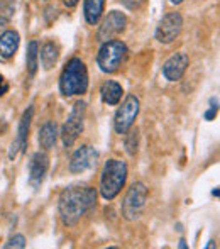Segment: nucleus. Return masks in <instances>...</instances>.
<instances>
[{"label":"nucleus","mask_w":220,"mask_h":249,"mask_svg":"<svg viewBox=\"0 0 220 249\" xmlns=\"http://www.w3.org/2000/svg\"><path fill=\"white\" fill-rule=\"evenodd\" d=\"M58 141V127L54 122H46L39 129V144L44 151H50L56 146Z\"/></svg>","instance_id":"17"},{"label":"nucleus","mask_w":220,"mask_h":249,"mask_svg":"<svg viewBox=\"0 0 220 249\" xmlns=\"http://www.w3.org/2000/svg\"><path fill=\"white\" fill-rule=\"evenodd\" d=\"M33 114H34V108L29 107L22 114V117H20L19 129H17V138H16V141L10 144V151H9L10 160H14L19 151H26L27 139H29V129H31V121H33Z\"/></svg>","instance_id":"11"},{"label":"nucleus","mask_w":220,"mask_h":249,"mask_svg":"<svg viewBox=\"0 0 220 249\" xmlns=\"http://www.w3.org/2000/svg\"><path fill=\"white\" fill-rule=\"evenodd\" d=\"M120 2L124 3L127 9L134 10V9H137V7L141 5V2H144V0H120Z\"/></svg>","instance_id":"24"},{"label":"nucleus","mask_w":220,"mask_h":249,"mask_svg":"<svg viewBox=\"0 0 220 249\" xmlns=\"http://www.w3.org/2000/svg\"><path fill=\"white\" fill-rule=\"evenodd\" d=\"M50 168V158L46 153H36L29 161V185L34 188H37L43 183L44 177L48 173Z\"/></svg>","instance_id":"13"},{"label":"nucleus","mask_w":220,"mask_h":249,"mask_svg":"<svg viewBox=\"0 0 220 249\" xmlns=\"http://www.w3.org/2000/svg\"><path fill=\"white\" fill-rule=\"evenodd\" d=\"M85 110H86V104L83 100L76 102L73 105V110L69 114V117L66 119L65 125L61 129V139H63V144L66 148L73 146L76 142V139L80 138L83 131V121H85Z\"/></svg>","instance_id":"6"},{"label":"nucleus","mask_w":220,"mask_h":249,"mask_svg":"<svg viewBox=\"0 0 220 249\" xmlns=\"http://www.w3.org/2000/svg\"><path fill=\"white\" fill-rule=\"evenodd\" d=\"M125 134H127V138H125V151H127L131 156H134V154L137 153V144H139L137 129H135V131H131V129H129Z\"/></svg>","instance_id":"21"},{"label":"nucleus","mask_w":220,"mask_h":249,"mask_svg":"<svg viewBox=\"0 0 220 249\" xmlns=\"http://www.w3.org/2000/svg\"><path fill=\"white\" fill-rule=\"evenodd\" d=\"M7 92H9V83H7L5 78L0 75V97H3Z\"/></svg>","instance_id":"25"},{"label":"nucleus","mask_w":220,"mask_h":249,"mask_svg":"<svg viewBox=\"0 0 220 249\" xmlns=\"http://www.w3.org/2000/svg\"><path fill=\"white\" fill-rule=\"evenodd\" d=\"M180 248H181V249H186V248H188V246H186V243H185V239H181V241H180Z\"/></svg>","instance_id":"28"},{"label":"nucleus","mask_w":220,"mask_h":249,"mask_svg":"<svg viewBox=\"0 0 220 249\" xmlns=\"http://www.w3.org/2000/svg\"><path fill=\"white\" fill-rule=\"evenodd\" d=\"M212 195H214V197H219L220 198V188H215V190H212Z\"/></svg>","instance_id":"27"},{"label":"nucleus","mask_w":220,"mask_h":249,"mask_svg":"<svg viewBox=\"0 0 220 249\" xmlns=\"http://www.w3.org/2000/svg\"><path fill=\"white\" fill-rule=\"evenodd\" d=\"M3 248L5 249H24L26 248V237L20 236V234H17V236L10 237L9 243L3 244Z\"/></svg>","instance_id":"22"},{"label":"nucleus","mask_w":220,"mask_h":249,"mask_svg":"<svg viewBox=\"0 0 220 249\" xmlns=\"http://www.w3.org/2000/svg\"><path fill=\"white\" fill-rule=\"evenodd\" d=\"M122 93H124L122 87L114 80H107L100 89V97L107 105H117L122 99Z\"/></svg>","instance_id":"16"},{"label":"nucleus","mask_w":220,"mask_h":249,"mask_svg":"<svg viewBox=\"0 0 220 249\" xmlns=\"http://www.w3.org/2000/svg\"><path fill=\"white\" fill-rule=\"evenodd\" d=\"M188 65H190V58L186 53H176L163 65V75L168 82H178L185 75Z\"/></svg>","instance_id":"12"},{"label":"nucleus","mask_w":220,"mask_h":249,"mask_svg":"<svg viewBox=\"0 0 220 249\" xmlns=\"http://www.w3.org/2000/svg\"><path fill=\"white\" fill-rule=\"evenodd\" d=\"M127 180V164L120 160H109L100 177V194L105 200H114Z\"/></svg>","instance_id":"3"},{"label":"nucleus","mask_w":220,"mask_h":249,"mask_svg":"<svg viewBox=\"0 0 220 249\" xmlns=\"http://www.w3.org/2000/svg\"><path fill=\"white\" fill-rule=\"evenodd\" d=\"M78 2H80V0H63V3H65L68 9H73V7H76V5H78Z\"/></svg>","instance_id":"26"},{"label":"nucleus","mask_w":220,"mask_h":249,"mask_svg":"<svg viewBox=\"0 0 220 249\" xmlns=\"http://www.w3.org/2000/svg\"><path fill=\"white\" fill-rule=\"evenodd\" d=\"M171 3H174V5H178V3H181V2H185V0H169Z\"/></svg>","instance_id":"29"},{"label":"nucleus","mask_w":220,"mask_h":249,"mask_svg":"<svg viewBox=\"0 0 220 249\" xmlns=\"http://www.w3.org/2000/svg\"><path fill=\"white\" fill-rule=\"evenodd\" d=\"M19 44H20V37L17 31H5V33L0 34V56L5 59L12 58L14 54L19 50Z\"/></svg>","instance_id":"14"},{"label":"nucleus","mask_w":220,"mask_h":249,"mask_svg":"<svg viewBox=\"0 0 220 249\" xmlns=\"http://www.w3.org/2000/svg\"><path fill=\"white\" fill-rule=\"evenodd\" d=\"M97 160H99V153L92 146H82L73 153L71 161H69V171L71 173H83V171L95 166Z\"/></svg>","instance_id":"10"},{"label":"nucleus","mask_w":220,"mask_h":249,"mask_svg":"<svg viewBox=\"0 0 220 249\" xmlns=\"http://www.w3.org/2000/svg\"><path fill=\"white\" fill-rule=\"evenodd\" d=\"M217 114H219V102L215 99H212L210 100V108L205 112V121H214Z\"/></svg>","instance_id":"23"},{"label":"nucleus","mask_w":220,"mask_h":249,"mask_svg":"<svg viewBox=\"0 0 220 249\" xmlns=\"http://www.w3.org/2000/svg\"><path fill=\"white\" fill-rule=\"evenodd\" d=\"M139 108H141V102L135 95H127L118 110L115 112L114 117V129L117 134H125L129 129H132L135 117L139 115Z\"/></svg>","instance_id":"7"},{"label":"nucleus","mask_w":220,"mask_h":249,"mask_svg":"<svg viewBox=\"0 0 220 249\" xmlns=\"http://www.w3.org/2000/svg\"><path fill=\"white\" fill-rule=\"evenodd\" d=\"M127 26V17L125 14L118 12V10H112L109 12V16H105V19L102 20L99 29V39L100 41H110L114 39L115 36L122 33Z\"/></svg>","instance_id":"9"},{"label":"nucleus","mask_w":220,"mask_h":249,"mask_svg":"<svg viewBox=\"0 0 220 249\" xmlns=\"http://www.w3.org/2000/svg\"><path fill=\"white\" fill-rule=\"evenodd\" d=\"M148 188L144 183L137 181L127 190L124 200H122V217L125 220H135L142 215L146 209V202H148Z\"/></svg>","instance_id":"5"},{"label":"nucleus","mask_w":220,"mask_h":249,"mask_svg":"<svg viewBox=\"0 0 220 249\" xmlns=\"http://www.w3.org/2000/svg\"><path fill=\"white\" fill-rule=\"evenodd\" d=\"M97 203V190L92 187H68L61 192L58 202L63 224L73 227Z\"/></svg>","instance_id":"1"},{"label":"nucleus","mask_w":220,"mask_h":249,"mask_svg":"<svg viewBox=\"0 0 220 249\" xmlns=\"http://www.w3.org/2000/svg\"><path fill=\"white\" fill-rule=\"evenodd\" d=\"M37 58H39V44H37V41H31L29 46H27V54H26L27 73H29L31 76H34L37 71V66H39Z\"/></svg>","instance_id":"19"},{"label":"nucleus","mask_w":220,"mask_h":249,"mask_svg":"<svg viewBox=\"0 0 220 249\" xmlns=\"http://www.w3.org/2000/svg\"><path fill=\"white\" fill-rule=\"evenodd\" d=\"M183 29V17L178 12H169L159 20L156 27V39L163 44H171Z\"/></svg>","instance_id":"8"},{"label":"nucleus","mask_w":220,"mask_h":249,"mask_svg":"<svg viewBox=\"0 0 220 249\" xmlns=\"http://www.w3.org/2000/svg\"><path fill=\"white\" fill-rule=\"evenodd\" d=\"M103 9H105V0H85V3H83L85 20L90 26H95L102 19Z\"/></svg>","instance_id":"15"},{"label":"nucleus","mask_w":220,"mask_h":249,"mask_svg":"<svg viewBox=\"0 0 220 249\" xmlns=\"http://www.w3.org/2000/svg\"><path fill=\"white\" fill-rule=\"evenodd\" d=\"M207 248H208V249L215 248V243H214V241H210V243H208V244H207Z\"/></svg>","instance_id":"30"},{"label":"nucleus","mask_w":220,"mask_h":249,"mask_svg":"<svg viewBox=\"0 0 220 249\" xmlns=\"http://www.w3.org/2000/svg\"><path fill=\"white\" fill-rule=\"evenodd\" d=\"M129 50L122 41L110 39L102 44L97 56V65L103 73H115L125 63Z\"/></svg>","instance_id":"4"},{"label":"nucleus","mask_w":220,"mask_h":249,"mask_svg":"<svg viewBox=\"0 0 220 249\" xmlns=\"http://www.w3.org/2000/svg\"><path fill=\"white\" fill-rule=\"evenodd\" d=\"M88 89V71L80 58H71L59 76V90L65 97L82 95Z\"/></svg>","instance_id":"2"},{"label":"nucleus","mask_w":220,"mask_h":249,"mask_svg":"<svg viewBox=\"0 0 220 249\" xmlns=\"http://www.w3.org/2000/svg\"><path fill=\"white\" fill-rule=\"evenodd\" d=\"M59 58V48L58 44H54L53 41H46L41 46V61H43L44 70H51L56 65Z\"/></svg>","instance_id":"18"},{"label":"nucleus","mask_w":220,"mask_h":249,"mask_svg":"<svg viewBox=\"0 0 220 249\" xmlns=\"http://www.w3.org/2000/svg\"><path fill=\"white\" fill-rule=\"evenodd\" d=\"M16 12V0H0V27L9 26Z\"/></svg>","instance_id":"20"}]
</instances>
